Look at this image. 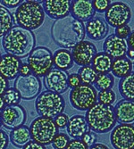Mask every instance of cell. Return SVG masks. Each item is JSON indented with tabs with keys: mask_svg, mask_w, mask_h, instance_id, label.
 <instances>
[{
	"mask_svg": "<svg viewBox=\"0 0 134 149\" xmlns=\"http://www.w3.org/2000/svg\"><path fill=\"white\" fill-rule=\"evenodd\" d=\"M51 36L55 43L64 49H73L82 42L85 36V24L72 15L56 20L51 27Z\"/></svg>",
	"mask_w": 134,
	"mask_h": 149,
	"instance_id": "1",
	"label": "cell"
},
{
	"mask_svg": "<svg viewBox=\"0 0 134 149\" xmlns=\"http://www.w3.org/2000/svg\"><path fill=\"white\" fill-rule=\"evenodd\" d=\"M2 46L6 54L21 59L28 56L35 48L36 38L33 31L13 26L3 37Z\"/></svg>",
	"mask_w": 134,
	"mask_h": 149,
	"instance_id": "2",
	"label": "cell"
},
{
	"mask_svg": "<svg viewBox=\"0 0 134 149\" xmlns=\"http://www.w3.org/2000/svg\"><path fill=\"white\" fill-rule=\"evenodd\" d=\"M85 119L89 128L96 134H105L111 131L116 126V118L113 105L97 103L88 111Z\"/></svg>",
	"mask_w": 134,
	"mask_h": 149,
	"instance_id": "3",
	"label": "cell"
},
{
	"mask_svg": "<svg viewBox=\"0 0 134 149\" xmlns=\"http://www.w3.org/2000/svg\"><path fill=\"white\" fill-rule=\"evenodd\" d=\"M13 18L17 26L32 31L43 24L45 12L38 1H23L16 8Z\"/></svg>",
	"mask_w": 134,
	"mask_h": 149,
	"instance_id": "4",
	"label": "cell"
},
{
	"mask_svg": "<svg viewBox=\"0 0 134 149\" xmlns=\"http://www.w3.org/2000/svg\"><path fill=\"white\" fill-rule=\"evenodd\" d=\"M35 108L39 116L53 119L64 113L65 101L62 95L47 90L36 98Z\"/></svg>",
	"mask_w": 134,
	"mask_h": 149,
	"instance_id": "5",
	"label": "cell"
},
{
	"mask_svg": "<svg viewBox=\"0 0 134 149\" xmlns=\"http://www.w3.org/2000/svg\"><path fill=\"white\" fill-rule=\"evenodd\" d=\"M29 129L31 140L43 146L50 145L58 133V128L54 120L41 116L35 118Z\"/></svg>",
	"mask_w": 134,
	"mask_h": 149,
	"instance_id": "6",
	"label": "cell"
},
{
	"mask_svg": "<svg viewBox=\"0 0 134 149\" xmlns=\"http://www.w3.org/2000/svg\"><path fill=\"white\" fill-rule=\"evenodd\" d=\"M27 64L30 66L33 75L38 78L44 77L54 66L53 54L46 47H37L28 56Z\"/></svg>",
	"mask_w": 134,
	"mask_h": 149,
	"instance_id": "7",
	"label": "cell"
},
{
	"mask_svg": "<svg viewBox=\"0 0 134 149\" xmlns=\"http://www.w3.org/2000/svg\"><path fill=\"white\" fill-rule=\"evenodd\" d=\"M71 105L78 111H88L98 103V92L93 86L80 84L71 90L69 95Z\"/></svg>",
	"mask_w": 134,
	"mask_h": 149,
	"instance_id": "8",
	"label": "cell"
},
{
	"mask_svg": "<svg viewBox=\"0 0 134 149\" xmlns=\"http://www.w3.org/2000/svg\"><path fill=\"white\" fill-rule=\"evenodd\" d=\"M131 9L124 2H114L105 13V21L113 28L128 25L131 20Z\"/></svg>",
	"mask_w": 134,
	"mask_h": 149,
	"instance_id": "9",
	"label": "cell"
},
{
	"mask_svg": "<svg viewBox=\"0 0 134 149\" xmlns=\"http://www.w3.org/2000/svg\"><path fill=\"white\" fill-rule=\"evenodd\" d=\"M13 88L18 91L21 98L31 100L38 97L41 92L42 85L39 78L33 74L28 76L19 75L15 80Z\"/></svg>",
	"mask_w": 134,
	"mask_h": 149,
	"instance_id": "10",
	"label": "cell"
},
{
	"mask_svg": "<svg viewBox=\"0 0 134 149\" xmlns=\"http://www.w3.org/2000/svg\"><path fill=\"white\" fill-rule=\"evenodd\" d=\"M110 142L114 149H134V125H116L111 130Z\"/></svg>",
	"mask_w": 134,
	"mask_h": 149,
	"instance_id": "11",
	"label": "cell"
},
{
	"mask_svg": "<svg viewBox=\"0 0 134 149\" xmlns=\"http://www.w3.org/2000/svg\"><path fill=\"white\" fill-rule=\"evenodd\" d=\"M2 120V125L10 130L23 126L27 120V113L24 107L16 105H6L0 113Z\"/></svg>",
	"mask_w": 134,
	"mask_h": 149,
	"instance_id": "12",
	"label": "cell"
},
{
	"mask_svg": "<svg viewBox=\"0 0 134 149\" xmlns=\"http://www.w3.org/2000/svg\"><path fill=\"white\" fill-rule=\"evenodd\" d=\"M68 73L57 69H52L44 76V86L47 91L63 94L69 88Z\"/></svg>",
	"mask_w": 134,
	"mask_h": 149,
	"instance_id": "13",
	"label": "cell"
},
{
	"mask_svg": "<svg viewBox=\"0 0 134 149\" xmlns=\"http://www.w3.org/2000/svg\"><path fill=\"white\" fill-rule=\"evenodd\" d=\"M73 62L79 66H88L92 63L94 57L98 54V49L92 42L83 40L72 50Z\"/></svg>",
	"mask_w": 134,
	"mask_h": 149,
	"instance_id": "14",
	"label": "cell"
},
{
	"mask_svg": "<svg viewBox=\"0 0 134 149\" xmlns=\"http://www.w3.org/2000/svg\"><path fill=\"white\" fill-rule=\"evenodd\" d=\"M72 1L69 0H45L43 10L51 19L59 20L70 15Z\"/></svg>",
	"mask_w": 134,
	"mask_h": 149,
	"instance_id": "15",
	"label": "cell"
},
{
	"mask_svg": "<svg viewBox=\"0 0 134 149\" xmlns=\"http://www.w3.org/2000/svg\"><path fill=\"white\" fill-rule=\"evenodd\" d=\"M128 46L125 39L120 38L114 34L106 37L103 43V52L112 59H117L126 56Z\"/></svg>",
	"mask_w": 134,
	"mask_h": 149,
	"instance_id": "16",
	"label": "cell"
},
{
	"mask_svg": "<svg viewBox=\"0 0 134 149\" xmlns=\"http://www.w3.org/2000/svg\"><path fill=\"white\" fill-rule=\"evenodd\" d=\"M22 62L20 58L5 54L0 58V75L7 80L15 79L19 76Z\"/></svg>",
	"mask_w": 134,
	"mask_h": 149,
	"instance_id": "17",
	"label": "cell"
},
{
	"mask_svg": "<svg viewBox=\"0 0 134 149\" xmlns=\"http://www.w3.org/2000/svg\"><path fill=\"white\" fill-rule=\"evenodd\" d=\"M85 31L90 39L99 41L107 37L109 27L103 18L94 16L92 19L87 22L85 25Z\"/></svg>",
	"mask_w": 134,
	"mask_h": 149,
	"instance_id": "18",
	"label": "cell"
},
{
	"mask_svg": "<svg viewBox=\"0 0 134 149\" xmlns=\"http://www.w3.org/2000/svg\"><path fill=\"white\" fill-rule=\"evenodd\" d=\"M72 16L80 22H88L95 16V9L93 7L92 1L89 0H75L71 4Z\"/></svg>",
	"mask_w": 134,
	"mask_h": 149,
	"instance_id": "19",
	"label": "cell"
},
{
	"mask_svg": "<svg viewBox=\"0 0 134 149\" xmlns=\"http://www.w3.org/2000/svg\"><path fill=\"white\" fill-rule=\"evenodd\" d=\"M66 131L69 138H73V139H82L88 131H89L85 116L75 114L70 117L68 124L66 126Z\"/></svg>",
	"mask_w": 134,
	"mask_h": 149,
	"instance_id": "20",
	"label": "cell"
},
{
	"mask_svg": "<svg viewBox=\"0 0 134 149\" xmlns=\"http://www.w3.org/2000/svg\"><path fill=\"white\" fill-rule=\"evenodd\" d=\"M114 109L116 121L120 124H134V102L122 99L115 104Z\"/></svg>",
	"mask_w": 134,
	"mask_h": 149,
	"instance_id": "21",
	"label": "cell"
},
{
	"mask_svg": "<svg viewBox=\"0 0 134 149\" xmlns=\"http://www.w3.org/2000/svg\"><path fill=\"white\" fill-rule=\"evenodd\" d=\"M53 63L56 69L63 72L72 69L74 63L71 51L64 48L57 49L53 54Z\"/></svg>",
	"mask_w": 134,
	"mask_h": 149,
	"instance_id": "22",
	"label": "cell"
},
{
	"mask_svg": "<svg viewBox=\"0 0 134 149\" xmlns=\"http://www.w3.org/2000/svg\"><path fill=\"white\" fill-rule=\"evenodd\" d=\"M31 140L30 129L28 126L23 125L17 129L11 130L9 135V141L13 146L18 148H22L27 143Z\"/></svg>",
	"mask_w": 134,
	"mask_h": 149,
	"instance_id": "23",
	"label": "cell"
},
{
	"mask_svg": "<svg viewBox=\"0 0 134 149\" xmlns=\"http://www.w3.org/2000/svg\"><path fill=\"white\" fill-rule=\"evenodd\" d=\"M132 62L129 60L126 56L117 58L113 61L111 72L113 73L112 75L116 78L123 79L131 74L132 72Z\"/></svg>",
	"mask_w": 134,
	"mask_h": 149,
	"instance_id": "24",
	"label": "cell"
},
{
	"mask_svg": "<svg viewBox=\"0 0 134 149\" xmlns=\"http://www.w3.org/2000/svg\"><path fill=\"white\" fill-rule=\"evenodd\" d=\"M113 61L114 60L105 52H98L91 64L98 74H106L111 72Z\"/></svg>",
	"mask_w": 134,
	"mask_h": 149,
	"instance_id": "25",
	"label": "cell"
},
{
	"mask_svg": "<svg viewBox=\"0 0 134 149\" xmlns=\"http://www.w3.org/2000/svg\"><path fill=\"white\" fill-rule=\"evenodd\" d=\"M118 89L124 99L134 102V72L121 79Z\"/></svg>",
	"mask_w": 134,
	"mask_h": 149,
	"instance_id": "26",
	"label": "cell"
},
{
	"mask_svg": "<svg viewBox=\"0 0 134 149\" xmlns=\"http://www.w3.org/2000/svg\"><path fill=\"white\" fill-rule=\"evenodd\" d=\"M13 18L9 9L0 5V38H3L12 28Z\"/></svg>",
	"mask_w": 134,
	"mask_h": 149,
	"instance_id": "27",
	"label": "cell"
},
{
	"mask_svg": "<svg viewBox=\"0 0 134 149\" xmlns=\"http://www.w3.org/2000/svg\"><path fill=\"white\" fill-rule=\"evenodd\" d=\"M78 75L80 79V81H82V84L90 85V86H92V84L95 83L98 77V73L93 69V67L91 65L80 67L78 71Z\"/></svg>",
	"mask_w": 134,
	"mask_h": 149,
	"instance_id": "28",
	"label": "cell"
},
{
	"mask_svg": "<svg viewBox=\"0 0 134 149\" xmlns=\"http://www.w3.org/2000/svg\"><path fill=\"white\" fill-rule=\"evenodd\" d=\"M94 84H95V88L99 91L112 89L114 85V78L111 73L98 74L97 79Z\"/></svg>",
	"mask_w": 134,
	"mask_h": 149,
	"instance_id": "29",
	"label": "cell"
},
{
	"mask_svg": "<svg viewBox=\"0 0 134 149\" xmlns=\"http://www.w3.org/2000/svg\"><path fill=\"white\" fill-rule=\"evenodd\" d=\"M2 98L6 104V105H16L19 104L21 101V97L18 91L15 88H8L6 92L3 94Z\"/></svg>",
	"mask_w": 134,
	"mask_h": 149,
	"instance_id": "30",
	"label": "cell"
},
{
	"mask_svg": "<svg viewBox=\"0 0 134 149\" xmlns=\"http://www.w3.org/2000/svg\"><path fill=\"white\" fill-rule=\"evenodd\" d=\"M116 100V95L113 89L102 90L98 93V103L105 105H113Z\"/></svg>",
	"mask_w": 134,
	"mask_h": 149,
	"instance_id": "31",
	"label": "cell"
},
{
	"mask_svg": "<svg viewBox=\"0 0 134 149\" xmlns=\"http://www.w3.org/2000/svg\"><path fill=\"white\" fill-rule=\"evenodd\" d=\"M69 141H70V138L68 135L63 132H58L51 144L54 149H65Z\"/></svg>",
	"mask_w": 134,
	"mask_h": 149,
	"instance_id": "32",
	"label": "cell"
},
{
	"mask_svg": "<svg viewBox=\"0 0 134 149\" xmlns=\"http://www.w3.org/2000/svg\"><path fill=\"white\" fill-rule=\"evenodd\" d=\"M111 4V0H94V1H92V5L94 9H95V12H98L99 13H105V11L108 9Z\"/></svg>",
	"mask_w": 134,
	"mask_h": 149,
	"instance_id": "33",
	"label": "cell"
},
{
	"mask_svg": "<svg viewBox=\"0 0 134 149\" xmlns=\"http://www.w3.org/2000/svg\"><path fill=\"white\" fill-rule=\"evenodd\" d=\"M131 29L129 25H124V26H121L118 27V28L115 29L114 31V35L120 38H123V39H127L128 37L130 36V34L131 33Z\"/></svg>",
	"mask_w": 134,
	"mask_h": 149,
	"instance_id": "34",
	"label": "cell"
},
{
	"mask_svg": "<svg viewBox=\"0 0 134 149\" xmlns=\"http://www.w3.org/2000/svg\"><path fill=\"white\" fill-rule=\"evenodd\" d=\"M97 134L95 132L93 131H88L84 136L80 139H82V141L88 146V147H90L91 146H93L94 144L97 143Z\"/></svg>",
	"mask_w": 134,
	"mask_h": 149,
	"instance_id": "35",
	"label": "cell"
},
{
	"mask_svg": "<svg viewBox=\"0 0 134 149\" xmlns=\"http://www.w3.org/2000/svg\"><path fill=\"white\" fill-rule=\"evenodd\" d=\"M54 121L58 129H65L69 121V116L65 113H61L54 119Z\"/></svg>",
	"mask_w": 134,
	"mask_h": 149,
	"instance_id": "36",
	"label": "cell"
},
{
	"mask_svg": "<svg viewBox=\"0 0 134 149\" xmlns=\"http://www.w3.org/2000/svg\"><path fill=\"white\" fill-rule=\"evenodd\" d=\"M65 149H89L82 139H72L69 141Z\"/></svg>",
	"mask_w": 134,
	"mask_h": 149,
	"instance_id": "37",
	"label": "cell"
},
{
	"mask_svg": "<svg viewBox=\"0 0 134 149\" xmlns=\"http://www.w3.org/2000/svg\"><path fill=\"white\" fill-rule=\"evenodd\" d=\"M82 84V81L78 75V73H72L68 76V86L72 89L79 87Z\"/></svg>",
	"mask_w": 134,
	"mask_h": 149,
	"instance_id": "38",
	"label": "cell"
},
{
	"mask_svg": "<svg viewBox=\"0 0 134 149\" xmlns=\"http://www.w3.org/2000/svg\"><path fill=\"white\" fill-rule=\"evenodd\" d=\"M23 1L22 0H1L0 5L5 6L6 8H17Z\"/></svg>",
	"mask_w": 134,
	"mask_h": 149,
	"instance_id": "39",
	"label": "cell"
},
{
	"mask_svg": "<svg viewBox=\"0 0 134 149\" xmlns=\"http://www.w3.org/2000/svg\"><path fill=\"white\" fill-rule=\"evenodd\" d=\"M9 145V136L5 130H0V149H6Z\"/></svg>",
	"mask_w": 134,
	"mask_h": 149,
	"instance_id": "40",
	"label": "cell"
},
{
	"mask_svg": "<svg viewBox=\"0 0 134 149\" xmlns=\"http://www.w3.org/2000/svg\"><path fill=\"white\" fill-rule=\"evenodd\" d=\"M22 149H47L46 146L40 145L33 140H31L29 143H27Z\"/></svg>",
	"mask_w": 134,
	"mask_h": 149,
	"instance_id": "41",
	"label": "cell"
},
{
	"mask_svg": "<svg viewBox=\"0 0 134 149\" xmlns=\"http://www.w3.org/2000/svg\"><path fill=\"white\" fill-rule=\"evenodd\" d=\"M9 88V81L5 79L3 76L0 75V97L3 96L6 90Z\"/></svg>",
	"mask_w": 134,
	"mask_h": 149,
	"instance_id": "42",
	"label": "cell"
},
{
	"mask_svg": "<svg viewBox=\"0 0 134 149\" xmlns=\"http://www.w3.org/2000/svg\"><path fill=\"white\" fill-rule=\"evenodd\" d=\"M31 74H32V73H31L30 66L27 63H22V66H21V68H20L19 75H21V76H28V75H31Z\"/></svg>",
	"mask_w": 134,
	"mask_h": 149,
	"instance_id": "43",
	"label": "cell"
},
{
	"mask_svg": "<svg viewBox=\"0 0 134 149\" xmlns=\"http://www.w3.org/2000/svg\"><path fill=\"white\" fill-rule=\"evenodd\" d=\"M127 46L128 48L133 49L134 50V31H131V33L130 34V36L127 38Z\"/></svg>",
	"mask_w": 134,
	"mask_h": 149,
	"instance_id": "44",
	"label": "cell"
},
{
	"mask_svg": "<svg viewBox=\"0 0 134 149\" xmlns=\"http://www.w3.org/2000/svg\"><path fill=\"white\" fill-rule=\"evenodd\" d=\"M89 149H109V147L103 143H96L90 147H89Z\"/></svg>",
	"mask_w": 134,
	"mask_h": 149,
	"instance_id": "45",
	"label": "cell"
},
{
	"mask_svg": "<svg viewBox=\"0 0 134 149\" xmlns=\"http://www.w3.org/2000/svg\"><path fill=\"white\" fill-rule=\"evenodd\" d=\"M126 57H127L129 60L134 62V50H133V49L128 48L127 53H126Z\"/></svg>",
	"mask_w": 134,
	"mask_h": 149,
	"instance_id": "46",
	"label": "cell"
},
{
	"mask_svg": "<svg viewBox=\"0 0 134 149\" xmlns=\"http://www.w3.org/2000/svg\"><path fill=\"white\" fill-rule=\"evenodd\" d=\"M5 107H6V104H5V102H4L2 97H0V111H2Z\"/></svg>",
	"mask_w": 134,
	"mask_h": 149,
	"instance_id": "47",
	"label": "cell"
},
{
	"mask_svg": "<svg viewBox=\"0 0 134 149\" xmlns=\"http://www.w3.org/2000/svg\"><path fill=\"white\" fill-rule=\"evenodd\" d=\"M2 126V120H1V116H0V128Z\"/></svg>",
	"mask_w": 134,
	"mask_h": 149,
	"instance_id": "48",
	"label": "cell"
},
{
	"mask_svg": "<svg viewBox=\"0 0 134 149\" xmlns=\"http://www.w3.org/2000/svg\"><path fill=\"white\" fill-rule=\"evenodd\" d=\"M132 68H133V70H134V62H133V63H132Z\"/></svg>",
	"mask_w": 134,
	"mask_h": 149,
	"instance_id": "49",
	"label": "cell"
},
{
	"mask_svg": "<svg viewBox=\"0 0 134 149\" xmlns=\"http://www.w3.org/2000/svg\"><path fill=\"white\" fill-rule=\"evenodd\" d=\"M1 56H2V55H1V52H0V58H1Z\"/></svg>",
	"mask_w": 134,
	"mask_h": 149,
	"instance_id": "50",
	"label": "cell"
}]
</instances>
